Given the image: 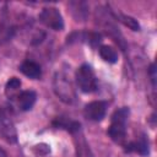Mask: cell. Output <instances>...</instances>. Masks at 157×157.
I'll return each mask as SVG.
<instances>
[{
    "instance_id": "6da1fadb",
    "label": "cell",
    "mask_w": 157,
    "mask_h": 157,
    "mask_svg": "<svg viewBox=\"0 0 157 157\" xmlns=\"http://www.w3.org/2000/svg\"><path fill=\"white\" fill-rule=\"evenodd\" d=\"M129 108L123 107L115 110L112 115V123L108 129V135L114 142L121 144L126 135V120L129 118Z\"/></svg>"
},
{
    "instance_id": "7a4b0ae2",
    "label": "cell",
    "mask_w": 157,
    "mask_h": 157,
    "mask_svg": "<svg viewBox=\"0 0 157 157\" xmlns=\"http://www.w3.org/2000/svg\"><path fill=\"white\" fill-rule=\"evenodd\" d=\"M76 82L78 88L85 93L94 92L97 88V78L91 65L82 64L76 71Z\"/></svg>"
},
{
    "instance_id": "3957f363",
    "label": "cell",
    "mask_w": 157,
    "mask_h": 157,
    "mask_svg": "<svg viewBox=\"0 0 157 157\" xmlns=\"http://www.w3.org/2000/svg\"><path fill=\"white\" fill-rule=\"evenodd\" d=\"M54 91L58 97L65 103H72L75 99V91L66 76L56 74L54 78Z\"/></svg>"
},
{
    "instance_id": "277c9868",
    "label": "cell",
    "mask_w": 157,
    "mask_h": 157,
    "mask_svg": "<svg viewBox=\"0 0 157 157\" xmlns=\"http://www.w3.org/2000/svg\"><path fill=\"white\" fill-rule=\"evenodd\" d=\"M39 20L47 27L54 31H61L64 28V20L61 13L55 7H45L39 13Z\"/></svg>"
},
{
    "instance_id": "5b68a950",
    "label": "cell",
    "mask_w": 157,
    "mask_h": 157,
    "mask_svg": "<svg viewBox=\"0 0 157 157\" xmlns=\"http://www.w3.org/2000/svg\"><path fill=\"white\" fill-rule=\"evenodd\" d=\"M107 112V103L103 101H93L85 107V115L90 120L99 121L104 118Z\"/></svg>"
},
{
    "instance_id": "8992f818",
    "label": "cell",
    "mask_w": 157,
    "mask_h": 157,
    "mask_svg": "<svg viewBox=\"0 0 157 157\" xmlns=\"http://www.w3.org/2000/svg\"><path fill=\"white\" fill-rule=\"evenodd\" d=\"M0 134L9 142H15L16 141V130L13 128L12 120L5 112L0 113Z\"/></svg>"
},
{
    "instance_id": "52a82bcc",
    "label": "cell",
    "mask_w": 157,
    "mask_h": 157,
    "mask_svg": "<svg viewBox=\"0 0 157 157\" xmlns=\"http://www.w3.org/2000/svg\"><path fill=\"white\" fill-rule=\"evenodd\" d=\"M20 71H21L25 76H27V77H29V78H33V80L39 78L40 75H42L40 66H39L37 63L31 61V60L23 61V63L20 65Z\"/></svg>"
},
{
    "instance_id": "ba28073f",
    "label": "cell",
    "mask_w": 157,
    "mask_h": 157,
    "mask_svg": "<svg viewBox=\"0 0 157 157\" xmlns=\"http://www.w3.org/2000/svg\"><path fill=\"white\" fill-rule=\"evenodd\" d=\"M18 98V105L22 110L27 112L29 109H32V107L34 105L36 101H37V93L34 91H23L20 93V96L17 97Z\"/></svg>"
},
{
    "instance_id": "9c48e42d",
    "label": "cell",
    "mask_w": 157,
    "mask_h": 157,
    "mask_svg": "<svg viewBox=\"0 0 157 157\" xmlns=\"http://www.w3.org/2000/svg\"><path fill=\"white\" fill-rule=\"evenodd\" d=\"M99 55L104 61H107L109 64H114L118 61V53L110 45H102L99 48Z\"/></svg>"
},
{
    "instance_id": "30bf717a",
    "label": "cell",
    "mask_w": 157,
    "mask_h": 157,
    "mask_svg": "<svg viewBox=\"0 0 157 157\" xmlns=\"http://www.w3.org/2000/svg\"><path fill=\"white\" fill-rule=\"evenodd\" d=\"M20 87H21V81L18 78H16V77L10 78L7 81V83H6V86H5V93H6V96L9 98H11V99L18 97L20 96V93H18Z\"/></svg>"
},
{
    "instance_id": "8fae6325",
    "label": "cell",
    "mask_w": 157,
    "mask_h": 157,
    "mask_svg": "<svg viewBox=\"0 0 157 157\" xmlns=\"http://www.w3.org/2000/svg\"><path fill=\"white\" fill-rule=\"evenodd\" d=\"M128 151H134V152H137V153H140L142 156H146L150 152V150H148V142L146 141V139L141 137L140 140L130 144L128 146Z\"/></svg>"
},
{
    "instance_id": "7c38bea8",
    "label": "cell",
    "mask_w": 157,
    "mask_h": 157,
    "mask_svg": "<svg viewBox=\"0 0 157 157\" xmlns=\"http://www.w3.org/2000/svg\"><path fill=\"white\" fill-rule=\"evenodd\" d=\"M120 21L125 26H128L130 29H132V31H140V25H139L137 20H135L134 17L128 16V15H120Z\"/></svg>"
},
{
    "instance_id": "4fadbf2b",
    "label": "cell",
    "mask_w": 157,
    "mask_h": 157,
    "mask_svg": "<svg viewBox=\"0 0 157 157\" xmlns=\"http://www.w3.org/2000/svg\"><path fill=\"white\" fill-rule=\"evenodd\" d=\"M150 72H151V80H152V83H153V86L156 85V69H155V65H151V70H150Z\"/></svg>"
},
{
    "instance_id": "5bb4252c",
    "label": "cell",
    "mask_w": 157,
    "mask_h": 157,
    "mask_svg": "<svg viewBox=\"0 0 157 157\" xmlns=\"http://www.w3.org/2000/svg\"><path fill=\"white\" fill-rule=\"evenodd\" d=\"M0 157H7V155H6L2 150H0Z\"/></svg>"
}]
</instances>
